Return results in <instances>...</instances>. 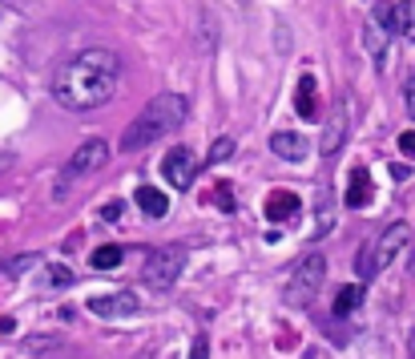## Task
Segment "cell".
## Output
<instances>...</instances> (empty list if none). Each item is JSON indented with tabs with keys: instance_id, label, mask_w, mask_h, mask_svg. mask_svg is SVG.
<instances>
[{
	"instance_id": "cell-1",
	"label": "cell",
	"mask_w": 415,
	"mask_h": 359,
	"mask_svg": "<svg viewBox=\"0 0 415 359\" xmlns=\"http://www.w3.org/2000/svg\"><path fill=\"white\" fill-rule=\"evenodd\" d=\"M117 77H121V61L113 49H81L73 61H64L53 77V97L61 109H73V114H89V109H101L105 101H113L117 93Z\"/></svg>"
},
{
	"instance_id": "cell-2",
	"label": "cell",
	"mask_w": 415,
	"mask_h": 359,
	"mask_svg": "<svg viewBox=\"0 0 415 359\" xmlns=\"http://www.w3.org/2000/svg\"><path fill=\"white\" fill-rule=\"evenodd\" d=\"M182 121H186V97H177V93H161V97L145 101V109L129 121L125 137H121V149L133 154V149L154 146L158 137L174 133Z\"/></svg>"
},
{
	"instance_id": "cell-3",
	"label": "cell",
	"mask_w": 415,
	"mask_h": 359,
	"mask_svg": "<svg viewBox=\"0 0 415 359\" xmlns=\"http://www.w3.org/2000/svg\"><path fill=\"white\" fill-rule=\"evenodd\" d=\"M407 243H411V226L407 222H391V226L375 238V246H367V250H359V262H355V271H359V278L367 283V278L383 275L391 262L400 259L403 250H407Z\"/></svg>"
},
{
	"instance_id": "cell-4",
	"label": "cell",
	"mask_w": 415,
	"mask_h": 359,
	"mask_svg": "<svg viewBox=\"0 0 415 359\" xmlns=\"http://www.w3.org/2000/svg\"><path fill=\"white\" fill-rule=\"evenodd\" d=\"M182 271H186V250H182V246H161V250H154V255L145 259L142 283L149 291H170L177 278H182Z\"/></svg>"
},
{
	"instance_id": "cell-5",
	"label": "cell",
	"mask_w": 415,
	"mask_h": 359,
	"mask_svg": "<svg viewBox=\"0 0 415 359\" xmlns=\"http://www.w3.org/2000/svg\"><path fill=\"white\" fill-rule=\"evenodd\" d=\"M395 29H400V20H395L391 8H371L367 20H363V49L371 53L375 69L387 65V53H391V36H395Z\"/></svg>"
},
{
	"instance_id": "cell-6",
	"label": "cell",
	"mask_w": 415,
	"mask_h": 359,
	"mask_svg": "<svg viewBox=\"0 0 415 359\" xmlns=\"http://www.w3.org/2000/svg\"><path fill=\"white\" fill-rule=\"evenodd\" d=\"M109 162V146L101 142V137H93V142H85V146L64 162V170H61V178H57V194H64L73 182H81V178H89V174H97L101 165Z\"/></svg>"
},
{
	"instance_id": "cell-7",
	"label": "cell",
	"mask_w": 415,
	"mask_h": 359,
	"mask_svg": "<svg viewBox=\"0 0 415 359\" xmlns=\"http://www.w3.org/2000/svg\"><path fill=\"white\" fill-rule=\"evenodd\" d=\"M322 278H327V259L322 255H306L299 266H294V275H290V287H287V299L290 303H311L315 294H319Z\"/></svg>"
},
{
	"instance_id": "cell-8",
	"label": "cell",
	"mask_w": 415,
	"mask_h": 359,
	"mask_svg": "<svg viewBox=\"0 0 415 359\" xmlns=\"http://www.w3.org/2000/svg\"><path fill=\"white\" fill-rule=\"evenodd\" d=\"M198 158H193L190 146H174L165 158H161V174H165V182L174 186V190H190L193 178H198Z\"/></svg>"
},
{
	"instance_id": "cell-9",
	"label": "cell",
	"mask_w": 415,
	"mask_h": 359,
	"mask_svg": "<svg viewBox=\"0 0 415 359\" xmlns=\"http://www.w3.org/2000/svg\"><path fill=\"white\" fill-rule=\"evenodd\" d=\"M89 311L101 315V319H125V315H137V311H142V299H137L133 291L93 294V299H89Z\"/></svg>"
},
{
	"instance_id": "cell-10",
	"label": "cell",
	"mask_w": 415,
	"mask_h": 359,
	"mask_svg": "<svg viewBox=\"0 0 415 359\" xmlns=\"http://www.w3.org/2000/svg\"><path fill=\"white\" fill-rule=\"evenodd\" d=\"M343 137H347V105H335V117H331V126H327V133H322V158H335L339 149H343Z\"/></svg>"
},
{
	"instance_id": "cell-11",
	"label": "cell",
	"mask_w": 415,
	"mask_h": 359,
	"mask_svg": "<svg viewBox=\"0 0 415 359\" xmlns=\"http://www.w3.org/2000/svg\"><path fill=\"white\" fill-rule=\"evenodd\" d=\"M347 210H363L371 202V174H367V165H355L351 170V186H347Z\"/></svg>"
},
{
	"instance_id": "cell-12",
	"label": "cell",
	"mask_w": 415,
	"mask_h": 359,
	"mask_svg": "<svg viewBox=\"0 0 415 359\" xmlns=\"http://www.w3.org/2000/svg\"><path fill=\"white\" fill-rule=\"evenodd\" d=\"M294 109H299V117H306V121H315V117H319V93H315V77H311V73H303V77H299V89H294Z\"/></svg>"
},
{
	"instance_id": "cell-13",
	"label": "cell",
	"mask_w": 415,
	"mask_h": 359,
	"mask_svg": "<svg viewBox=\"0 0 415 359\" xmlns=\"http://www.w3.org/2000/svg\"><path fill=\"white\" fill-rule=\"evenodd\" d=\"M271 149L287 162H303L306 158V137L303 133H274L271 137Z\"/></svg>"
},
{
	"instance_id": "cell-14",
	"label": "cell",
	"mask_w": 415,
	"mask_h": 359,
	"mask_svg": "<svg viewBox=\"0 0 415 359\" xmlns=\"http://www.w3.org/2000/svg\"><path fill=\"white\" fill-rule=\"evenodd\" d=\"M294 210H299V194H290V190H274L266 198V222H287Z\"/></svg>"
},
{
	"instance_id": "cell-15",
	"label": "cell",
	"mask_w": 415,
	"mask_h": 359,
	"mask_svg": "<svg viewBox=\"0 0 415 359\" xmlns=\"http://www.w3.org/2000/svg\"><path fill=\"white\" fill-rule=\"evenodd\" d=\"M137 206H142L149 218H165V214H170V198L161 194L158 186H137Z\"/></svg>"
},
{
	"instance_id": "cell-16",
	"label": "cell",
	"mask_w": 415,
	"mask_h": 359,
	"mask_svg": "<svg viewBox=\"0 0 415 359\" xmlns=\"http://www.w3.org/2000/svg\"><path fill=\"white\" fill-rule=\"evenodd\" d=\"M121 259H125V246L109 243V246H97L89 262H93L97 271H113V266H121Z\"/></svg>"
},
{
	"instance_id": "cell-17",
	"label": "cell",
	"mask_w": 415,
	"mask_h": 359,
	"mask_svg": "<svg viewBox=\"0 0 415 359\" xmlns=\"http://www.w3.org/2000/svg\"><path fill=\"white\" fill-rule=\"evenodd\" d=\"M359 303H363V287H359V283H351V287H339V294H335V315H351Z\"/></svg>"
},
{
	"instance_id": "cell-18",
	"label": "cell",
	"mask_w": 415,
	"mask_h": 359,
	"mask_svg": "<svg viewBox=\"0 0 415 359\" xmlns=\"http://www.w3.org/2000/svg\"><path fill=\"white\" fill-rule=\"evenodd\" d=\"M73 283V271L61 266V262H45L41 266V287H69Z\"/></svg>"
},
{
	"instance_id": "cell-19",
	"label": "cell",
	"mask_w": 415,
	"mask_h": 359,
	"mask_svg": "<svg viewBox=\"0 0 415 359\" xmlns=\"http://www.w3.org/2000/svg\"><path fill=\"white\" fill-rule=\"evenodd\" d=\"M226 158H234V137H218V142L210 146V154H206L210 165H222Z\"/></svg>"
},
{
	"instance_id": "cell-20",
	"label": "cell",
	"mask_w": 415,
	"mask_h": 359,
	"mask_svg": "<svg viewBox=\"0 0 415 359\" xmlns=\"http://www.w3.org/2000/svg\"><path fill=\"white\" fill-rule=\"evenodd\" d=\"M403 101H407V114L415 121V77H407V85H403Z\"/></svg>"
},
{
	"instance_id": "cell-21",
	"label": "cell",
	"mask_w": 415,
	"mask_h": 359,
	"mask_svg": "<svg viewBox=\"0 0 415 359\" xmlns=\"http://www.w3.org/2000/svg\"><path fill=\"white\" fill-rule=\"evenodd\" d=\"M190 359H210V343H206V335H198V339H193Z\"/></svg>"
},
{
	"instance_id": "cell-22",
	"label": "cell",
	"mask_w": 415,
	"mask_h": 359,
	"mask_svg": "<svg viewBox=\"0 0 415 359\" xmlns=\"http://www.w3.org/2000/svg\"><path fill=\"white\" fill-rule=\"evenodd\" d=\"M400 149H403V154H407V158H415V130L400 133Z\"/></svg>"
},
{
	"instance_id": "cell-23",
	"label": "cell",
	"mask_w": 415,
	"mask_h": 359,
	"mask_svg": "<svg viewBox=\"0 0 415 359\" xmlns=\"http://www.w3.org/2000/svg\"><path fill=\"white\" fill-rule=\"evenodd\" d=\"M214 194H218V206H222V210H234V198H230V186H218Z\"/></svg>"
},
{
	"instance_id": "cell-24",
	"label": "cell",
	"mask_w": 415,
	"mask_h": 359,
	"mask_svg": "<svg viewBox=\"0 0 415 359\" xmlns=\"http://www.w3.org/2000/svg\"><path fill=\"white\" fill-rule=\"evenodd\" d=\"M117 214H121V206H117V202H109V206H105V210H101V218H109V222H113V218H117Z\"/></svg>"
},
{
	"instance_id": "cell-25",
	"label": "cell",
	"mask_w": 415,
	"mask_h": 359,
	"mask_svg": "<svg viewBox=\"0 0 415 359\" xmlns=\"http://www.w3.org/2000/svg\"><path fill=\"white\" fill-rule=\"evenodd\" d=\"M13 327H16L13 319H0V335H8V331H13Z\"/></svg>"
},
{
	"instance_id": "cell-26",
	"label": "cell",
	"mask_w": 415,
	"mask_h": 359,
	"mask_svg": "<svg viewBox=\"0 0 415 359\" xmlns=\"http://www.w3.org/2000/svg\"><path fill=\"white\" fill-rule=\"evenodd\" d=\"M0 170H8V154H0Z\"/></svg>"
}]
</instances>
